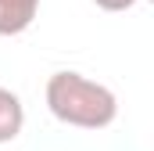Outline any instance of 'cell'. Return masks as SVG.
<instances>
[{"instance_id": "1", "label": "cell", "mask_w": 154, "mask_h": 151, "mask_svg": "<svg viewBox=\"0 0 154 151\" xmlns=\"http://www.w3.org/2000/svg\"><path fill=\"white\" fill-rule=\"evenodd\" d=\"M47 108L57 122L75 126V130H104L118 115V97L104 86L93 83L82 72H54L47 79Z\"/></svg>"}, {"instance_id": "3", "label": "cell", "mask_w": 154, "mask_h": 151, "mask_svg": "<svg viewBox=\"0 0 154 151\" xmlns=\"http://www.w3.org/2000/svg\"><path fill=\"white\" fill-rule=\"evenodd\" d=\"M25 126V108L18 101V94L0 86V144H11Z\"/></svg>"}, {"instance_id": "4", "label": "cell", "mask_w": 154, "mask_h": 151, "mask_svg": "<svg viewBox=\"0 0 154 151\" xmlns=\"http://www.w3.org/2000/svg\"><path fill=\"white\" fill-rule=\"evenodd\" d=\"M100 11H129V7H136V0H93Z\"/></svg>"}, {"instance_id": "2", "label": "cell", "mask_w": 154, "mask_h": 151, "mask_svg": "<svg viewBox=\"0 0 154 151\" xmlns=\"http://www.w3.org/2000/svg\"><path fill=\"white\" fill-rule=\"evenodd\" d=\"M39 14V0H0V36H22Z\"/></svg>"}]
</instances>
